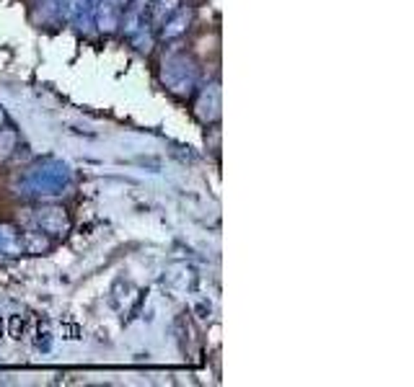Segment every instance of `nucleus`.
I'll use <instances>...</instances> for the list:
<instances>
[{
	"label": "nucleus",
	"instance_id": "nucleus-8",
	"mask_svg": "<svg viewBox=\"0 0 414 387\" xmlns=\"http://www.w3.org/2000/svg\"><path fill=\"white\" fill-rule=\"evenodd\" d=\"M19 150V135H16V129H0V163H6L10 155Z\"/></svg>",
	"mask_w": 414,
	"mask_h": 387
},
{
	"label": "nucleus",
	"instance_id": "nucleus-4",
	"mask_svg": "<svg viewBox=\"0 0 414 387\" xmlns=\"http://www.w3.org/2000/svg\"><path fill=\"white\" fill-rule=\"evenodd\" d=\"M192 19H195L192 8H184V6H181L174 16H168V19L158 26V29H161V39H163V41H174V39L184 37L189 29V23H192Z\"/></svg>",
	"mask_w": 414,
	"mask_h": 387
},
{
	"label": "nucleus",
	"instance_id": "nucleus-9",
	"mask_svg": "<svg viewBox=\"0 0 414 387\" xmlns=\"http://www.w3.org/2000/svg\"><path fill=\"white\" fill-rule=\"evenodd\" d=\"M21 245L24 253H42L50 248V240L44 238V232H21Z\"/></svg>",
	"mask_w": 414,
	"mask_h": 387
},
{
	"label": "nucleus",
	"instance_id": "nucleus-3",
	"mask_svg": "<svg viewBox=\"0 0 414 387\" xmlns=\"http://www.w3.org/2000/svg\"><path fill=\"white\" fill-rule=\"evenodd\" d=\"M195 114L202 124H213L220 119V86L217 83H210L199 91L197 104H195Z\"/></svg>",
	"mask_w": 414,
	"mask_h": 387
},
{
	"label": "nucleus",
	"instance_id": "nucleus-6",
	"mask_svg": "<svg viewBox=\"0 0 414 387\" xmlns=\"http://www.w3.org/2000/svg\"><path fill=\"white\" fill-rule=\"evenodd\" d=\"M181 8V0H150L148 3V21L153 26H161L168 16H174Z\"/></svg>",
	"mask_w": 414,
	"mask_h": 387
},
{
	"label": "nucleus",
	"instance_id": "nucleus-5",
	"mask_svg": "<svg viewBox=\"0 0 414 387\" xmlns=\"http://www.w3.org/2000/svg\"><path fill=\"white\" fill-rule=\"evenodd\" d=\"M93 16H96V23H99L101 31H114L117 26H122V8H119L114 0H99L93 6Z\"/></svg>",
	"mask_w": 414,
	"mask_h": 387
},
{
	"label": "nucleus",
	"instance_id": "nucleus-11",
	"mask_svg": "<svg viewBox=\"0 0 414 387\" xmlns=\"http://www.w3.org/2000/svg\"><path fill=\"white\" fill-rule=\"evenodd\" d=\"M6 119H8V116H6V111H3V106H0V126L6 124Z\"/></svg>",
	"mask_w": 414,
	"mask_h": 387
},
{
	"label": "nucleus",
	"instance_id": "nucleus-7",
	"mask_svg": "<svg viewBox=\"0 0 414 387\" xmlns=\"http://www.w3.org/2000/svg\"><path fill=\"white\" fill-rule=\"evenodd\" d=\"M21 232L10 225H0V256H21Z\"/></svg>",
	"mask_w": 414,
	"mask_h": 387
},
{
	"label": "nucleus",
	"instance_id": "nucleus-1",
	"mask_svg": "<svg viewBox=\"0 0 414 387\" xmlns=\"http://www.w3.org/2000/svg\"><path fill=\"white\" fill-rule=\"evenodd\" d=\"M197 62L184 55V52H174L163 57V65H161V80L163 86L174 93V96L187 98L192 96V91L197 88Z\"/></svg>",
	"mask_w": 414,
	"mask_h": 387
},
{
	"label": "nucleus",
	"instance_id": "nucleus-2",
	"mask_svg": "<svg viewBox=\"0 0 414 387\" xmlns=\"http://www.w3.org/2000/svg\"><path fill=\"white\" fill-rule=\"evenodd\" d=\"M31 220L39 227V232L44 235H52V238H60V235H68L73 223H70V214L62 209V207H55V204H47V207H39L31 212Z\"/></svg>",
	"mask_w": 414,
	"mask_h": 387
},
{
	"label": "nucleus",
	"instance_id": "nucleus-10",
	"mask_svg": "<svg viewBox=\"0 0 414 387\" xmlns=\"http://www.w3.org/2000/svg\"><path fill=\"white\" fill-rule=\"evenodd\" d=\"M114 3H117V6H119L122 10H125V8L129 6V3H132V0H114Z\"/></svg>",
	"mask_w": 414,
	"mask_h": 387
}]
</instances>
